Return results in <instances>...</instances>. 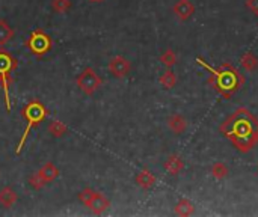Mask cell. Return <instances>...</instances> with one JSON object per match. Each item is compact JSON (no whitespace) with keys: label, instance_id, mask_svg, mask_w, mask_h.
Returning <instances> with one entry per match:
<instances>
[{"label":"cell","instance_id":"6da1fadb","mask_svg":"<svg viewBox=\"0 0 258 217\" xmlns=\"http://www.w3.org/2000/svg\"><path fill=\"white\" fill-rule=\"evenodd\" d=\"M219 131L242 154L252 151L258 145V118L245 107L231 113L221 124Z\"/></svg>","mask_w":258,"mask_h":217},{"label":"cell","instance_id":"7a4b0ae2","mask_svg":"<svg viewBox=\"0 0 258 217\" xmlns=\"http://www.w3.org/2000/svg\"><path fill=\"white\" fill-rule=\"evenodd\" d=\"M195 60L200 66H203L210 74L209 83L225 100H231L233 94H236L245 85L243 74H240V71L237 68H234L231 63H222L219 66H212L204 57H197Z\"/></svg>","mask_w":258,"mask_h":217},{"label":"cell","instance_id":"3957f363","mask_svg":"<svg viewBox=\"0 0 258 217\" xmlns=\"http://www.w3.org/2000/svg\"><path fill=\"white\" fill-rule=\"evenodd\" d=\"M47 113H48V112H47L45 106H44L39 100H32V101H29V103L23 107L21 116H23L24 121H26V128H24V133H23V136H21V139H20V142H18V147H17V150H15L17 154H20L21 150L24 148L26 140H27V137H29V134H30V130H32L33 127L39 125V124L47 118Z\"/></svg>","mask_w":258,"mask_h":217},{"label":"cell","instance_id":"277c9868","mask_svg":"<svg viewBox=\"0 0 258 217\" xmlns=\"http://www.w3.org/2000/svg\"><path fill=\"white\" fill-rule=\"evenodd\" d=\"M17 68V59L6 50H0V88L3 91L6 110H11V98H9V86H11V74Z\"/></svg>","mask_w":258,"mask_h":217},{"label":"cell","instance_id":"5b68a950","mask_svg":"<svg viewBox=\"0 0 258 217\" xmlns=\"http://www.w3.org/2000/svg\"><path fill=\"white\" fill-rule=\"evenodd\" d=\"M79 201L88 207L94 214H103L109 207L110 201L100 192H95L92 189H85L79 193Z\"/></svg>","mask_w":258,"mask_h":217},{"label":"cell","instance_id":"8992f818","mask_svg":"<svg viewBox=\"0 0 258 217\" xmlns=\"http://www.w3.org/2000/svg\"><path fill=\"white\" fill-rule=\"evenodd\" d=\"M24 45L32 51V54L41 57L51 50L53 42H51L50 35H47L42 29H35L29 35V38L24 41Z\"/></svg>","mask_w":258,"mask_h":217},{"label":"cell","instance_id":"52a82bcc","mask_svg":"<svg viewBox=\"0 0 258 217\" xmlns=\"http://www.w3.org/2000/svg\"><path fill=\"white\" fill-rule=\"evenodd\" d=\"M59 177V169L54 163L51 162H47L44 163L30 178H29V183L32 186V189L35 190H41L44 186L53 183L56 178Z\"/></svg>","mask_w":258,"mask_h":217},{"label":"cell","instance_id":"ba28073f","mask_svg":"<svg viewBox=\"0 0 258 217\" xmlns=\"http://www.w3.org/2000/svg\"><path fill=\"white\" fill-rule=\"evenodd\" d=\"M76 83L79 89L86 94V95H94L101 86H103V79L92 69V68H85L76 79Z\"/></svg>","mask_w":258,"mask_h":217},{"label":"cell","instance_id":"9c48e42d","mask_svg":"<svg viewBox=\"0 0 258 217\" xmlns=\"http://www.w3.org/2000/svg\"><path fill=\"white\" fill-rule=\"evenodd\" d=\"M107 69L110 71V74L116 79H122L125 76H128L130 69H132V65H130V60L125 59L124 56H115L109 60V65H107Z\"/></svg>","mask_w":258,"mask_h":217},{"label":"cell","instance_id":"30bf717a","mask_svg":"<svg viewBox=\"0 0 258 217\" xmlns=\"http://www.w3.org/2000/svg\"><path fill=\"white\" fill-rule=\"evenodd\" d=\"M172 12L180 21H187L195 14V5L190 0H177L172 6Z\"/></svg>","mask_w":258,"mask_h":217},{"label":"cell","instance_id":"8fae6325","mask_svg":"<svg viewBox=\"0 0 258 217\" xmlns=\"http://www.w3.org/2000/svg\"><path fill=\"white\" fill-rule=\"evenodd\" d=\"M168 127H169V130L174 133V134H183L186 130H187V127H189V122H187V119L183 116V115H180V113H174V115H171L169 118H168Z\"/></svg>","mask_w":258,"mask_h":217},{"label":"cell","instance_id":"7c38bea8","mask_svg":"<svg viewBox=\"0 0 258 217\" xmlns=\"http://www.w3.org/2000/svg\"><path fill=\"white\" fill-rule=\"evenodd\" d=\"M163 168H165V171L169 174V175H178L183 169H184V162H183V159L180 157V156H175V154H172V156H169L166 160H165V163H163Z\"/></svg>","mask_w":258,"mask_h":217},{"label":"cell","instance_id":"4fadbf2b","mask_svg":"<svg viewBox=\"0 0 258 217\" xmlns=\"http://www.w3.org/2000/svg\"><path fill=\"white\" fill-rule=\"evenodd\" d=\"M136 184L142 189V190H150L154 187L156 184V175L150 171V169H142L138 175H136Z\"/></svg>","mask_w":258,"mask_h":217},{"label":"cell","instance_id":"5bb4252c","mask_svg":"<svg viewBox=\"0 0 258 217\" xmlns=\"http://www.w3.org/2000/svg\"><path fill=\"white\" fill-rule=\"evenodd\" d=\"M240 65L248 73H257L258 71V57L257 54L251 50L245 51L240 56Z\"/></svg>","mask_w":258,"mask_h":217},{"label":"cell","instance_id":"9a60e30c","mask_svg":"<svg viewBox=\"0 0 258 217\" xmlns=\"http://www.w3.org/2000/svg\"><path fill=\"white\" fill-rule=\"evenodd\" d=\"M18 201V195L12 187H5L0 190V204L5 208H11Z\"/></svg>","mask_w":258,"mask_h":217},{"label":"cell","instance_id":"2e32d148","mask_svg":"<svg viewBox=\"0 0 258 217\" xmlns=\"http://www.w3.org/2000/svg\"><path fill=\"white\" fill-rule=\"evenodd\" d=\"M175 214H178V216L181 217L194 216V214H195V205H194L189 199L181 198V199L177 202V205H175Z\"/></svg>","mask_w":258,"mask_h":217},{"label":"cell","instance_id":"e0dca14e","mask_svg":"<svg viewBox=\"0 0 258 217\" xmlns=\"http://www.w3.org/2000/svg\"><path fill=\"white\" fill-rule=\"evenodd\" d=\"M14 35H15V32L9 26V23L5 21V20H0V47L8 44L14 38Z\"/></svg>","mask_w":258,"mask_h":217},{"label":"cell","instance_id":"ac0fdd59","mask_svg":"<svg viewBox=\"0 0 258 217\" xmlns=\"http://www.w3.org/2000/svg\"><path fill=\"white\" fill-rule=\"evenodd\" d=\"M159 82L165 89H172L177 85V76L171 68H166V71L160 76Z\"/></svg>","mask_w":258,"mask_h":217},{"label":"cell","instance_id":"d6986e66","mask_svg":"<svg viewBox=\"0 0 258 217\" xmlns=\"http://www.w3.org/2000/svg\"><path fill=\"white\" fill-rule=\"evenodd\" d=\"M210 172H212V175H213L216 180H225V178L230 175V169H228V166H227L225 163H222V162H216V163H213V166H212Z\"/></svg>","mask_w":258,"mask_h":217},{"label":"cell","instance_id":"ffe728a7","mask_svg":"<svg viewBox=\"0 0 258 217\" xmlns=\"http://www.w3.org/2000/svg\"><path fill=\"white\" fill-rule=\"evenodd\" d=\"M48 133L53 137H60V136H65L68 133V127L60 121H51L48 125Z\"/></svg>","mask_w":258,"mask_h":217},{"label":"cell","instance_id":"44dd1931","mask_svg":"<svg viewBox=\"0 0 258 217\" xmlns=\"http://www.w3.org/2000/svg\"><path fill=\"white\" fill-rule=\"evenodd\" d=\"M160 62H162V65L166 66V68H172V66L177 63V54H175L171 48H168V50H165V51L162 53Z\"/></svg>","mask_w":258,"mask_h":217},{"label":"cell","instance_id":"7402d4cb","mask_svg":"<svg viewBox=\"0 0 258 217\" xmlns=\"http://www.w3.org/2000/svg\"><path fill=\"white\" fill-rule=\"evenodd\" d=\"M71 0H51V8L57 14H67L71 9Z\"/></svg>","mask_w":258,"mask_h":217},{"label":"cell","instance_id":"603a6c76","mask_svg":"<svg viewBox=\"0 0 258 217\" xmlns=\"http://www.w3.org/2000/svg\"><path fill=\"white\" fill-rule=\"evenodd\" d=\"M246 8L258 17V0H246Z\"/></svg>","mask_w":258,"mask_h":217},{"label":"cell","instance_id":"cb8c5ba5","mask_svg":"<svg viewBox=\"0 0 258 217\" xmlns=\"http://www.w3.org/2000/svg\"><path fill=\"white\" fill-rule=\"evenodd\" d=\"M89 2H103V0H89Z\"/></svg>","mask_w":258,"mask_h":217}]
</instances>
